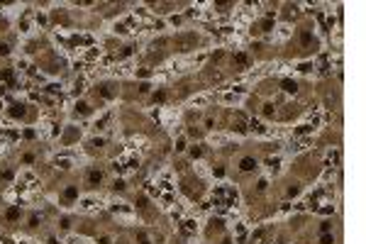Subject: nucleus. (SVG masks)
Instances as JSON below:
<instances>
[{
    "label": "nucleus",
    "mask_w": 366,
    "mask_h": 244,
    "mask_svg": "<svg viewBox=\"0 0 366 244\" xmlns=\"http://www.w3.org/2000/svg\"><path fill=\"white\" fill-rule=\"evenodd\" d=\"M239 166H242V171H251V169H256V161L251 156H246V159H242Z\"/></svg>",
    "instance_id": "obj_1"
},
{
    "label": "nucleus",
    "mask_w": 366,
    "mask_h": 244,
    "mask_svg": "<svg viewBox=\"0 0 366 244\" xmlns=\"http://www.w3.org/2000/svg\"><path fill=\"white\" fill-rule=\"evenodd\" d=\"M264 237H266V230L254 232V234H251V244H261V242H264Z\"/></svg>",
    "instance_id": "obj_2"
},
{
    "label": "nucleus",
    "mask_w": 366,
    "mask_h": 244,
    "mask_svg": "<svg viewBox=\"0 0 366 244\" xmlns=\"http://www.w3.org/2000/svg\"><path fill=\"white\" fill-rule=\"evenodd\" d=\"M283 90H288V93H295L298 90V86L293 81H283Z\"/></svg>",
    "instance_id": "obj_3"
},
{
    "label": "nucleus",
    "mask_w": 366,
    "mask_h": 244,
    "mask_svg": "<svg viewBox=\"0 0 366 244\" xmlns=\"http://www.w3.org/2000/svg\"><path fill=\"white\" fill-rule=\"evenodd\" d=\"M88 181H90V183H93V186H95V183H100V173H98V171H90V176H88Z\"/></svg>",
    "instance_id": "obj_4"
},
{
    "label": "nucleus",
    "mask_w": 366,
    "mask_h": 244,
    "mask_svg": "<svg viewBox=\"0 0 366 244\" xmlns=\"http://www.w3.org/2000/svg\"><path fill=\"white\" fill-rule=\"evenodd\" d=\"M7 217H10V220H15V217H17V207H10V212H7Z\"/></svg>",
    "instance_id": "obj_5"
},
{
    "label": "nucleus",
    "mask_w": 366,
    "mask_h": 244,
    "mask_svg": "<svg viewBox=\"0 0 366 244\" xmlns=\"http://www.w3.org/2000/svg\"><path fill=\"white\" fill-rule=\"evenodd\" d=\"M76 193H78L76 188H69V190H66V198H76Z\"/></svg>",
    "instance_id": "obj_6"
},
{
    "label": "nucleus",
    "mask_w": 366,
    "mask_h": 244,
    "mask_svg": "<svg viewBox=\"0 0 366 244\" xmlns=\"http://www.w3.org/2000/svg\"><path fill=\"white\" fill-rule=\"evenodd\" d=\"M237 64H246V56L244 54H237Z\"/></svg>",
    "instance_id": "obj_7"
},
{
    "label": "nucleus",
    "mask_w": 366,
    "mask_h": 244,
    "mask_svg": "<svg viewBox=\"0 0 366 244\" xmlns=\"http://www.w3.org/2000/svg\"><path fill=\"white\" fill-rule=\"evenodd\" d=\"M322 244H332V237H329V234H322Z\"/></svg>",
    "instance_id": "obj_8"
},
{
    "label": "nucleus",
    "mask_w": 366,
    "mask_h": 244,
    "mask_svg": "<svg viewBox=\"0 0 366 244\" xmlns=\"http://www.w3.org/2000/svg\"><path fill=\"white\" fill-rule=\"evenodd\" d=\"M0 54H7V44H0Z\"/></svg>",
    "instance_id": "obj_9"
}]
</instances>
